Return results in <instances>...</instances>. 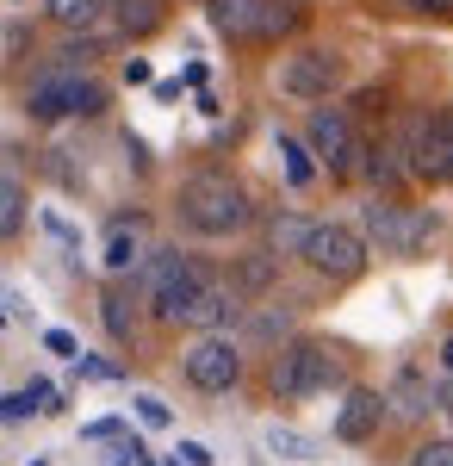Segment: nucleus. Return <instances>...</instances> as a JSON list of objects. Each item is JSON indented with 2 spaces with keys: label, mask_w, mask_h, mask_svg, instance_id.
Listing matches in <instances>:
<instances>
[{
  "label": "nucleus",
  "mask_w": 453,
  "mask_h": 466,
  "mask_svg": "<svg viewBox=\"0 0 453 466\" xmlns=\"http://www.w3.org/2000/svg\"><path fill=\"white\" fill-rule=\"evenodd\" d=\"M206 13L230 44H274L298 25V13L279 0H206Z\"/></svg>",
  "instance_id": "nucleus-6"
},
{
  "label": "nucleus",
  "mask_w": 453,
  "mask_h": 466,
  "mask_svg": "<svg viewBox=\"0 0 453 466\" xmlns=\"http://www.w3.org/2000/svg\"><path fill=\"white\" fill-rule=\"evenodd\" d=\"M305 243H311V224L298 212H274L267 218V249L286 261V255H305Z\"/></svg>",
  "instance_id": "nucleus-20"
},
{
  "label": "nucleus",
  "mask_w": 453,
  "mask_h": 466,
  "mask_svg": "<svg viewBox=\"0 0 453 466\" xmlns=\"http://www.w3.org/2000/svg\"><path fill=\"white\" fill-rule=\"evenodd\" d=\"M125 423H87V441H118Z\"/></svg>",
  "instance_id": "nucleus-31"
},
{
  "label": "nucleus",
  "mask_w": 453,
  "mask_h": 466,
  "mask_svg": "<svg viewBox=\"0 0 453 466\" xmlns=\"http://www.w3.org/2000/svg\"><path fill=\"white\" fill-rule=\"evenodd\" d=\"M175 212L193 237H237V230H248V218H255V199H248V187L237 175L199 168V175L180 180Z\"/></svg>",
  "instance_id": "nucleus-1"
},
{
  "label": "nucleus",
  "mask_w": 453,
  "mask_h": 466,
  "mask_svg": "<svg viewBox=\"0 0 453 466\" xmlns=\"http://www.w3.org/2000/svg\"><path fill=\"white\" fill-rule=\"evenodd\" d=\"M25 212H32L25 187H19L13 175H0V243H13V237L25 230Z\"/></svg>",
  "instance_id": "nucleus-21"
},
{
  "label": "nucleus",
  "mask_w": 453,
  "mask_h": 466,
  "mask_svg": "<svg viewBox=\"0 0 453 466\" xmlns=\"http://www.w3.org/2000/svg\"><path fill=\"white\" fill-rule=\"evenodd\" d=\"M274 274H279V255H274V249H261V255H243V261H237L230 287L243 292V299H261V292L274 287Z\"/></svg>",
  "instance_id": "nucleus-18"
},
{
  "label": "nucleus",
  "mask_w": 453,
  "mask_h": 466,
  "mask_svg": "<svg viewBox=\"0 0 453 466\" xmlns=\"http://www.w3.org/2000/svg\"><path fill=\"white\" fill-rule=\"evenodd\" d=\"M248 311V299L237 287H217V280H206V292L193 299V311H186V323L180 329H230V323Z\"/></svg>",
  "instance_id": "nucleus-14"
},
{
  "label": "nucleus",
  "mask_w": 453,
  "mask_h": 466,
  "mask_svg": "<svg viewBox=\"0 0 453 466\" xmlns=\"http://www.w3.org/2000/svg\"><path fill=\"white\" fill-rule=\"evenodd\" d=\"M143 261H149V218H112L100 243V268L106 280H131Z\"/></svg>",
  "instance_id": "nucleus-12"
},
{
  "label": "nucleus",
  "mask_w": 453,
  "mask_h": 466,
  "mask_svg": "<svg viewBox=\"0 0 453 466\" xmlns=\"http://www.w3.org/2000/svg\"><path fill=\"white\" fill-rule=\"evenodd\" d=\"M137 292L149 299V311L162 323H186V311H193V299L206 292V268L193 261V255L180 249H149V261L137 268Z\"/></svg>",
  "instance_id": "nucleus-3"
},
{
  "label": "nucleus",
  "mask_w": 453,
  "mask_h": 466,
  "mask_svg": "<svg viewBox=\"0 0 453 466\" xmlns=\"http://www.w3.org/2000/svg\"><path fill=\"white\" fill-rule=\"evenodd\" d=\"M44 349H50V355H63V360H75V355H81V342H75L69 329H44Z\"/></svg>",
  "instance_id": "nucleus-27"
},
{
  "label": "nucleus",
  "mask_w": 453,
  "mask_h": 466,
  "mask_svg": "<svg viewBox=\"0 0 453 466\" xmlns=\"http://www.w3.org/2000/svg\"><path fill=\"white\" fill-rule=\"evenodd\" d=\"M274 149H279V175L292 180V187H311V180H317V168H323V162H317L311 137H292V131H279Z\"/></svg>",
  "instance_id": "nucleus-16"
},
{
  "label": "nucleus",
  "mask_w": 453,
  "mask_h": 466,
  "mask_svg": "<svg viewBox=\"0 0 453 466\" xmlns=\"http://www.w3.org/2000/svg\"><path fill=\"white\" fill-rule=\"evenodd\" d=\"M125 81H131V87H143V81H149V63H143V56H137V63H125Z\"/></svg>",
  "instance_id": "nucleus-33"
},
{
  "label": "nucleus",
  "mask_w": 453,
  "mask_h": 466,
  "mask_svg": "<svg viewBox=\"0 0 453 466\" xmlns=\"http://www.w3.org/2000/svg\"><path fill=\"white\" fill-rule=\"evenodd\" d=\"M441 373H453V336H441Z\"/></svg>",
  "instance_id": "nucleus-35"
},
{
  "label": "nucleus",
  "mask_w": 453,
  "mask_h": 466,
  "mask_svg": "<svg viewBox=\"0 0 453 466\" xmlns=\"http://www.w3.org/2000/svg\"><path fill=\"white\" fill-rule=\"evenodd\" d=\"M305 261H311L323 280H360L367 261H373V237L354 230V224H311Z\"/></svg>",
  "instance_id": "nucleus-7"
},
{
  "label": "nucleus",
  "mask_w": 453,
  "mask_h": 466,
  "mask_svg": "<svg viewBox=\"0 0 453 466\" xmlns=\"http://www.w3.org/2000/svg\"><path fill=\"white\" fill-rule=\"evenodd\" d=\"M267 454H274V461H317V441L311 435H298V430H267Z\"/></svg>",
  "instance_id": "nucleus-23"
},
{
  "label": "nucleus",
  "mask_w": 453,
  "mask_h": 466,
  "mask_svg": "<svg viewBox=\"0 0 453 466\" xmlns=\"http://www.w3.org/2000/svg\"><path fill=\"white\" fill-rule=\"evenodd\" d=\"M385 404H398V417H422V410H435V392L417 380V367H404V373H398V386L385 392Z\"/></svg>",
  "instance_id": "nucleus-22"
},
{
  "label": "nucleus",
  "mask_w": 453,
  "mask_h": 466,
  "mask_svg": "<svg viewBox=\"0 0 453 466\" xmlns=\"http://www.w3.org/2000/svg\"><path fill=\"white\" fill-rule=\"evenodd\" d=\"M44 230H50V237H56V243H63V249H81V230H75L69 218H56V212H44Z\"/></svg>",
  "instance_id": "nucleus-26"
},
{
  "label": "nucleus",
  "mask_w": 453,
  "mask_h": 466,
  "mask_svg": "<svg viewBox=\"0 0 453 466\" xmlns=\"http://www.w3.org/2000/svg\"><path fill=\"white\" fill-rule=\"evenodd\" d=\"M286 329H292V323L279 318V311H261V318L248 323V336H255V342H286Z\"/></svg>",
  "instance_id": "nucleus-25"
},
{
  "label": "nucleus",
  "mask_w": 453,
  "mask_h": 466,
  "mask_svg": "<svg viewBox=\"0 0 453 466\" xmlns=\"http://www.w3.org/2000/svg\"><path fill=\"white\" fill-rule=\"evenodd\" d=\"M342 380V360L329 342H279L274 367H267V386L274 398H317Z\"/></svg>",
  "instance_id": "nucleus-4"
},
{
  "label": "nucleus",
  "mask_w": 453,
  "mask_h": 466,
  "mask_svg": "<svg viewBox=\"0 0 453 466\" xmlns=\"http://www.w3.org/2000/svg\"><path fill=\"white\" fill-rule=\"evenodd\" d=\"M143 466H186V461H156V454H149V448H143Z\"/></svg>",
  "instance_id": "nucleus-36"
},
{
  "label": "nucleus",
  "mask_w": 453,
  "mask_h": 466,
  "mask_svg": "<svg viewBox=\"0 0 453 466\" xmlns=\"http://www.w3.org/2000/svg\"><path fill=\"white\" fill-rule=\"evenodd\" d=\"M404 149H410L417 180H428V187H453V112L417 118L410 137H404Z\"/></svg>",
  "instance_id": "nucleus-11"
},
{
  "label": "nucleus",
  "mask_w": 453,
  "mask_h": 466,
  "mask_svg": "<svg viewBox=\"0 0 453 466\" xmlns=\"http://www.w3.org/2000/svg\"><path fill=\"white\" fill-rule=\"evenodd\" d=\"M180 461L186 466H211V448L206 441H180Z\"/></svg>",
  "instance_id": "nucleus-30"
},
{
  "label": "nucleus",
  "mask_w": 453,
  "mask_h": 466,
  "mask_svg": "<svg viewBox=\"0 0 453 466\" xmlns=\"http://www.w3.org/2000/svg\"><path fill=\"white\" fill-rule=\"evenodd\" d=\"M137 417L149 430H168V404H162V398H137Z\"/></svg>",
  "instance_id": "nucleus-28"
},
{
  "label": "nucleus",
  "mask_w": 453,
  "mask_h": 466,
  "mask_svg": "<svg viewBox=\"0 0 453 466\" xmlns=\"http://www.w3.org/2000/svg\"><path fill=\"white\" fill-rule=\"evenodd\" d=\"M342 75H348V63H342L336 50L305 44V50H292V56L279 63V94H292V100H329V94L342 87Z\"/></svg>",
  "instance_id": "nucleus-10"
},
{
  "label": "nucleus",
  "mask_w": 453,
  "mask_h": 466,
  "mask_svg": "<svg viewBox=\"0 0 453 466\" xmlns=\"http://www.w3.org/2000/svg\"><path fill=\"white\" fill-rule=\"evenodd\" d=\"M112 19H118V32L125 37H149V32H162V0H112Z\"/></svg>",
  "instance_id": "nucleus-19"
},
{
  "label": "nucleus",
  "mask_w": 453,
  "mask_h": 466,
  "mask_svg": "<svg viewBox=\"0 0 453 466\" xmlns=\"http://www.w3.org/2000/svg\"><path fill=\"white\" fill-rule=\"evenodd\" d=\"M106 112V87L81 63H50L44 75H32L25 87V118L37 125H63V118H94Z\"/></svg>",
  "instance_id": "nucleus-2"
},
{
  "label": "nucleus",
  "mask_w": 453,
  "mask_h": 466,
  "mask_svg": "<svg viewBox=\"0 0 453 466\" xmlns=\"http://www.w3.org/2000/svg\"><path fill=\"white\" fill-rule=\"evenodd\" d=\"M385 410H391V404H385V392L354 386V392L342 398V410H336V441H354V448H360V441H373V435H379V423H385Z\"/></svg>",
  "instance_id": "nucleus-13"
},
{
  "label": "nucleus",
  "mask_w": 453,
  "mask_h": 466,
  "mask_svg": "<svg viewBox=\"0 0 453 466\" xmlns=\"http://www.w3.org/2000/svg\"><path fill=\"white\" fill-rule=\"evenodd\" d=\"M75 367H81L87 380H118V367H112V360H94V355H75Z\"/></svg>",
  "instance_id": "nucleus-29"
},
{
  "label": "nucleus",
  "mask_w": 453,
  "mask_h": 466,
  "mask_svg": "<svg viewBox=\"0 0 453 466\" xmlns=\"http://www.w3.org/2000/svg\"><path fill=\"white\" fill-rule=\"evenodd\" d=\"M100 323L112 329V342H137V299L125 287H106L100 299Z\"/></svg>",
  "instance_id": "nucleus-17"
},
{
  "label": "nucleus",
  "mask_w": 453,
  "mask_h": 466,
  "mask_svg": "<svg viewBox=\"0 0 453 466\" xmlns=\"http://www.w3.org/2000/svg\"><path fill=\"white\" fill-rule=\"evenodd\" d=\"M435 410H448V417H453V373L441 380V386H435Z\"/></svg>",
  "instance_id": "nucleus-32"
},
{
  "label": "nucleus",
  "mask_w": 453,
  "mask_h": 466,
  "mask_svg": "<svg viewBox=\"0 0 453 466\" xmlns=\"http://www.w3.org/2000/svg\"><path fill=\"white\" fill-rule=\"evenodd\" d=\"M410 466H453V435H435V441H422Z\"/></svg>",
  "instance_id": "nucleus-24"
},
{
  "label": "nucleus",
  "mask_w": 453,
  "mask_h": 466,
  "mask_svg": "<svg viewBox=\"0 0 453 466\" xmlns=\"http://www.w3.org/2000/svg\"><path fill=\"white\" fill-rule=\"evenodd\" d=\"M305 137H311L317 162H323L336 180L360 175V156H367V144H360V131H354V118H348L342 106H317L311 125H305Z\"/></svg>",
  "instance_id": "nucleus-8"
},
{
  "label": "nucleus",
  "mask_w": 453,
  "mask_h": 466,
  "mask_svg": "<svg viewBox=\"0 0 453 466\" xmlns=\"http://www.w3.org/2000/svg\"><path fill=\"white\" fill-rule=\"evenodd\" d=\"M367 237H373L385 255H422L428 243H435V218L417 212V206L373 199V206H367Z\"/></svg>",
  "instance_id": "nucleus-9"
},
{
  "label": "nucleus",
  "mask_w": 453,
  "mask_h": 466,
  "mask_svg": "<svg viewBox=\"0 0 453 466\" xmlns=\"http://www.w3.org/2000/svg\"><path fill=\"white\" fill-rule=\"evenodd\" d=\"M180 373L193 392H230L243 380V342L230 329H193L186 355H180Z\"/></svg>",
  "instance_id": "nucleus-5"
},
{
  "label": "nucleus",
  "mask_w": 453,
  "mask_h": 466,
  "mask_svg": "<svg viewBox=\"0 0 453 466\" xmlns=\"http://www.w3.org/2000/svg\"><path fill=\"white\" fill-rule=\"evenodd\" d=\"M44 13H50V25H63V32H100L112 0H44Z\"/></svg>",
  "instance_id": "nucleus-15"
},
{
  "label": "nucleus",
  "mask_w": 453,
  "mask_h": 466,
  "mask_svg": "<svg viewBox=\"0 0 453 466\" xmlns=\"http://www.w3.org/2000/svg\"><path fill=\"white\" fill-rule=\"evenodd\" d=\"M417 13H453V0H410Z\"/></svg>",
  "instance_id": "nucleus-34"
}]
</instances>
